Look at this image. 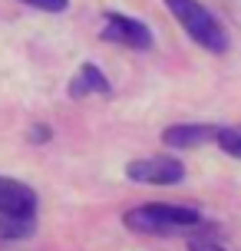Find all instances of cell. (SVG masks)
I'll use <instances>...</instances> for the list:
<instances>
[{
	"instance_id": "1",
	"label": "cell",
	"mask_w": 241,
	"mask_h": 251,
	"mask_svg": "<svg viewBox=\"0 0 241 251\" xmlns=\"http://www.w3.org/2000/svg\"><path fill=\"white\" fill-rule=\"evenodd\" d=\"M122 225L139 235H172V231H185V228L202 225V212L192 205H172V201H149L139 208H129L122 215Z\"/></svg>"
},
{
	"instance_id": "2",
	"label": "cell",
	"mask_w": 241,
	"mask_h": 251,
	"mask_svg": "<svg viewBox=\"0 0 241 251\" xmlns=\"http://www.w3.org/2000/svg\"><path fill=\"white\" fill-rule=\"evenodd\" d=\"M162 3L172 10V17L182 24V30H185L202 50L218 53V56L228 50V33H225V26L218 24V17L208 10L205 3H198V0H162Z\"/></svg>"
},
{
	"instance_id": "3",
	"label": "cell",
	"mask_w": 241,
	"mask_h": 251,
	"mask_svg": "<svg viewBox=\"0 0 241 251\" xmlns=\"http://www.w3.org/2000/svg\"><path fill=\"white\" fill-rule=\"evenodd\" d=\"M126 178L139 185H175L185 178V165L175 155H149L126 165Z\"/></svg>"
},
{
	"instance_id": "4",
	"label": "cell",
	"mask_w": 241,
	"mask_h": 251,
	"mask_svg": "<svg viewBox=\"0 0 241 251\" xmlns=\"http://www.w3.org/2000/svg\"><path fill=\"white\" fill-rule=\"evenodd\" d=\"M99 37L106 43L129 47V50H149L152 47V30L142 20H136V17H126V13H106V24H102Z\"/></svg>"
},
{
	"instance_id": "5",
	"label": "cell",
	"mask_w": 241,
	"mask_h": 251,
	"mask_svg": "<svg viewBox=\"0 0 241 251\" xmlns=\"http://www.w3.org/2000/svg\"><path fill=\"white\" fill-rule=\"evenodd\" d=\"M37 192L10 176H0V215H33Z\"/></svg>"
},
{
	"instance_id": "6",
	"label": "cell",
	"mask_w": 241,
	"mask_h": 251,
	"mask_svg": "<svg viewBox=\"0 0 241 251\" xmlns=\"http://www.w3.org/2000/svg\"><path fill=\"white\" fill-rule=\"evenodd\" d=\"M218 129L221 126H205V123H175L162 132V142L169 149H195V146H205L218 139Z\"/></svg>"
},
{
	"instance_id": "7",
	"label": "cell",
	"mask_w": 241,
	"mask_h": 251,
	"mask_svg": "<svg viewBox=\"0 0 241 251\" xmlns=\"http://www.w3.org/2000/svg\"><path fill=\"white\" fill-rule=\"evenodd\" d=\"M66 93H70V100H83V96H89V93H96V96H109L113 86H109V79L102 76V70L96 66V63H83L79 73L70 79Z\"/></svg>"
},
{
	"instance_id": "8",
	"label": "cell",
	"mask_w": 241,
	"mask_h": 251,
	"mask_svg": "<svg viewBox=\"0 0 241 251\" xmlns=\"http://www.w3.org/2000/svg\"><path fill=\"white\" fill-rule=\"evenodd\" d=\"M33 231H37L33 215H0V238L20 241V238H30Z\"/></svg>"
},
{
	"instance_id": "9",
	"label": "cell",
	"mask_w": 241,
	"mask_h": 251,
	"mask_svg": "<svg viewBox=\"0 0 241 251\" xmlns=\"http://www.w3.org/2000/svg\"><path fill=\"white\" fill-rule=\"evenodd\" d=\"M215 142L221 146V152H228L231 159H241V123L238 126H221Z\"/></svg>"
},
{
	"instance_id": "10",
	"label": "cell",
	"mask_w": 241,
	"mask_h": 251,
	"mask_svg": "<svg viewBox=\"0 0 241 251\" xmlns=\"http://www.w3.org/2000/svg\"><path fill=\"white\" fill-rule=\"evenodd\" d=\"M189 251H225V248H221V241H218L215 235L198 231V235H192V238H189Z\"/></svg>"
},
{
	"instance_id": "11",
	"label": "cell",
	"mask_w": 241,
	"mask_h": 251,
	"mask_svg": "<svg viewBox=\"0 0 241 251\" xmlns=\"http://www.w3.org/2000/svg\"><path fill=\"white\" fill-rule=\"evenodd\" d=\"M26 7H37V10H47V13H60L70 7V0H20Z\"/></svg>"
},
{
	"instance_id": "12",
	"label": "cell",
	"mask_w": 241,
	"mask_h": 251,
	"mask_svg": "<svg viewBox=\"0 0 241 251\" xmlns=\"http://www.w3.org/2000/svg\"><path fill=\"white\" fill-rule=\"evenodd\" d=\"M47 136H50V132H47L43 126H37V129H33V139H37V142H40V139H47Z\"/></svg>"
}]
</instances>
